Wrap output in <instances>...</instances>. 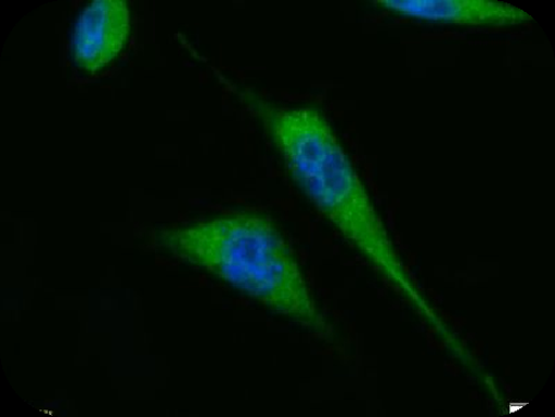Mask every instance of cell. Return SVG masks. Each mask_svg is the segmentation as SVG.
<instances>
[{
	"label": "cell",
	"mask_w": 555,
	"mask_h": 417,
	"mask_svg": "<svg viewBox=\"0 0 555 417\" xmlns=\"http://www.w3.org/2000/svg\"><path fill=\"white\" fill-rule=\"evenodd\" d=\"M295 184L369 264L460 357L466 352L400 259L379 213L335 131L313 107H282L246 90Z\"/></svg>",
	"instance_id": "1"
},
{
	"label": "cell",
	"mask_w": 555,
	"mask_h": 417,
	"mask_svg": "<svg viewBox=\"0 0 555 417\" xmlns=\"http://www.w3.org/2000/svg\"><path fill=\"white\" fill-rule=\"evenodd\" d=\"M158 248L212 274L326 340L333 326L319 309L299 262L266 214H222L155 234Z\"/></svg>",
	"instance_id": "2"
},
{
	"label": "cell",
	"mask_w": 555,
	"mask_h": 417,
	"mask_svg": "<svg viewBox=\"0 0 555 417\" xmlns=\"http://www.w3.org/2000/svg\"><path fill=\"white\" fill-rule=\"evenodd\" d=\"M131 30L129 9L122 0H94L82 10L70 39L76 65L96 74L120 53Z\"/></svg>",
	"instance_id": "3"
},
{
	"label": "cell",
	"mask_w": 555,
	"mask_h": 417,
	"mask_svg": "<svg viewBox=\"0 0 555 417\" xmlns=\"http://www.w3.org/2000/svg\"><path fill=\"white\" fill-rule=\"evenodd\" d=\"M376 4L399 16L452 27L511 28L533 21L522 9L498 0H385Z\"/></svg>",
	"instance_id": "4"
}]
</instances>
